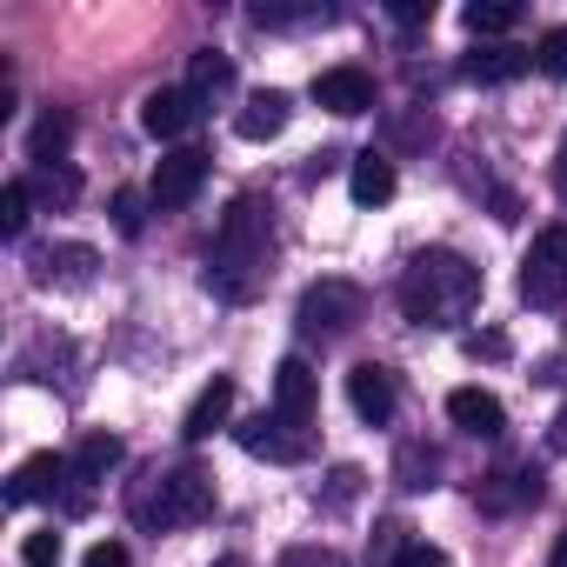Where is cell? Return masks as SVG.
Segmentation results:
<instances>
[{
  "instance_id": "1",
  "label": "cell",
  "mask_w": 567,
  "mask_h": 567,
  "mask_svg": "<svg viewBox=\"0 0 567 567\" xmlns=\"http://www.w3.org/2000/svg\"><path fill=\"white\" fill-rule=\"evenodd\" d=\"M267 260H274V207H260L254 194H240L227 214H220V234L207 247V295L220 301H254L260 280H267Z\"/></svg>"
},
{
  "instance_id": "2",
  "label": "cell",
  "mask_w": 567,
  "mask_h": 567,
  "mask_svg": "<svg viewBox=\"0 0 567 567\" xmlns=\"http://www.w3.org/2000/svg\"><path fill=\"white\" fill-rule=\"evenodd\" d=\"M474 301H481V267H474L467 254H454V247H427V254H414L408 274H401V315H408L414 328H447V321H461Z\"/></svg>"
},
{
  "instance_id": "3",
  "label": "cell",
  "mask_w": 567,
  "mask_h": 567,
  "mask_svg": "<svg viewBox=\"0 0 567 567\" xmlns=\"http://www.w3.org/2000/svg\"><path fill=\"white\" fill-rule=\"evenodd\" d=\"M127 514H134V527H147V534L194 527V520L214 514V481H207L200 467H154V474L134 481Z\"/></svg>"
},
{
  "instance_id": "4",
  "label": "cell",
  "mask_w": 567,
  "mask_h": 567,
  "mask_svg": "<svg viewBox=\"0 0 567 567\" xmlns=\"http://www.w3.org/2000/svg\"><path fill=\"white\" fill-rule=\"evenodd\" d=\"M295 321H301V334H315V341H334V334H354L361 321H368V295L354 288V280H315V288L301 295V308H295Z\"/></svg>"
},
{
  "instance_id": "5",
  "label": "cell",
  "mask_w": 567,
  "mask_h": 567,
  "mask_svg": "<svg viewBox=\"0 0 567 567\" xmlns=\"http://www.w3.org/2000/svg\"><path fill=\"white\" fill-rule=\"evenodd\" d=\"M520 301L527 308H560L567 301V227L534 234V247L520 260Z\"/></svg>"
},
{
  "instance_id": "6",
  "label": "cell",
  "mask_w": 567,
  "mask_h": 567,
  "mask_svg": "<svg viewBox=\"0 0 567 567\" xmlns=\"http://www.w3.org/2000/svg\"><path fill=\"white\" fill-rule=\"evenodd\" d=\"M234 441L254 454V461H274V467H295V461H308L315 454V427H295L288 414H254V421H240L234 427Z\"/></svg>"
},
{
  "instance_id": "7",
  "label": "cell",
  "mask_w": 567,
  "mask_h": 567,
  "mask_svg": "<svg viewBox=\"0 0 567 567\" xmlns=\"http://www.w3.org/2000/svg\"><path fill=\"white\" fill-rule=\"evenodd\" d=\"M121 434H87L81 447H74V461H68V514H87L94 507V481H107L114 467H121Z\"/></svg>"
},
{
  "instance_id": "8",
  "label": "cell",
  "mask_w": 567,
  "mask_h": 567,
  "mask_svg": "<svg viewBox=\"0 0 567 567\" xmlns=\"http://www.w3.org/2000/svg\"><path fill=\"white\" fill-rule=\"evenodd\" d=\"M315 408H321V381L301 354H288L274 368V414H288L295 427H315Z\"/></svg>"
},
{
  "instance_id": "9",
  "label": "cell",
  "mask_w": 567,
  "mask_h": 567,
  "mask_svg": "<svg viewBox=\"0 0 567 567\" xmlns=\"http://www.w3.org/2000/svg\"><path fill=\"white\" fill-rule=\"evenodd\" d=\"M315 101L341 121L374 114V74L368 68H328V74H315Z\"/></svg>"
},
{
  "instance_id": "10",
  "label": "cell",
  "mask_w": 567,
  "mask_h": 567,
  "mask_svg": "<svg viewBox=\"0 0 567 567\" xmlns=\"http://www.w3.org/2000/svg\"><path fill=\"white\" fill-rule=\"evenodd\" d=\"M200 181H207V154L200 147H174L161 167H154V207H187L194 194H200Z\"/></svg>"
},
{
  "instance_id": "11",
  "label": "cell",
  "mask_w": 567,
  "mask_h": 567,
  "mask_svg": "<svg viewBox=\"0 0 567 567\" xmlns=\"http://www.w3.org/2000/svg\"><path fill=\"white\" fill-rule=\"evenodd\" d=\"M348 408H354L368 427H388V421H394V408H401V394H394V374H388L381 361H361V368L348 374Z\"/></svg>"
},
{
  "instance_id": "12",
  "label": "cell",
  "mask_w": 567,
  "mask_h": 567,
  "mask_svg": "<svg viewBox=\"0 0 567 567\" xmlns=\"http://www.w3.org/2000/svg\"><path fill=\"white\" fill-rule=\"evenodd\" d=\"M34 288H87L94 280V247L68 240V247H34Z\"/></svg>"
},
{
  "instance_id": "13",
  "label": "cell",
  "mask_w": 567,
  "mask_h": 567,
  "mask_svg": "<svg viewBox=\"0 0 567 567\" xmlns=\"http://www.w3.org/2000/svg\"><path fill=\"white\" fill-rule=\"evenodd\" d=\"M194 121H200V101H194L187 87H154V94L141 101V127H147L154 141H181Z\"/></svg>"
},
{
  "instance_id": "14",
  "label": "cell",
  "mask_w": 567,
  "mask_h": 567,
  "mask_svg": "<svg viewBox=\"0 0 567 567\" xmlns=\"http://www.w3.org/2000/svg\"><path fill=\"white\" fill-rule=\"evenodd\" d=\"M447 421H454L461 434H481V441H494V434L507 427V408H501L487 388H454V394H447Z\"/></svg>"
},
{
  "instance_id": "15",
  "label": "cell",
  "mask_w": 567,
  "mask_h": 567,
  "mask_svg": "<svg viewBox=\"0 0 567 567\" xmlns=\"http://www.w3.org/2000/svg\"><path fill=\"white\" fill-rule=\"evenodd\" d=\"M48 494H68V461H61V454H34V461H21L14 481H8V507L48 501Z\"/></svg>"
},
{
  "instance_id": "16",
  "label": "cell",
  "mask_w": 567,
  "mask_h": 567,
  "mask_svg": "<svg viewBox=\"0 0 567 567\" xmlns=\"http://www.w3.org/2000/svg\"><path fill=\"white\" fill-rule=\"evenodd\" d=\"M527 68H540V61H534L527 48H507V41H501V48H474V54L461 61V74H467V81H481V87H501V81H520Z\"/></svg>"
},
{
  "instance_id": "17",
  "label": "cell",
  "mask_w": 567,
  "mask_h": 567,
  "mask_svg": "<svg viewBox=\"0 0 567 567\" xmlns=\"http://www.w3.org/2000/svg\"><path fill=\"white\" fill-rule=\"evenodd\" d=\"M227 414H234V381H227V374H214V381L194 394V408H187L181 434H187V441H207L214 427H227Z\"/></svg>"
},
{
  "instance_id": "18",
  "label": "cell",
  "mask_w": 567,
  "mask_h": 567,
  "mask_svg": "<svg viewBox=\"0 0 567 567\" xmlns=\"http://www.w3.org/2000/svg\"><path fill=\"white\" fill-rule=\"evenodd\" d=\"M280 127H288V94H280V87H260V94H247V107H240L234 134H240V141H274Z\"/></svg>"
},
{
  "instance_id": "19",
  "label": "cell",
  "mask_w": 567,
  "mask_h": 567,
  "mask_svg": "<svg viewBox=\"0 0 567 567\" xmlns=\"http://www.w3.org/2000/svg\"><path fill=\"white\" fill-rule=\"evenodd\" d=\"M348 194H354L361 207H381V200H394V161H381V154H361V161L348 167Z\"/></svg>"
},
{
  "instance_id": "20",
  "label": "cell",
  "mask_w": 567,
  "mask_h": 567,
  "mask_svg": "<svg viewBox=\"0 0 567 567\" xmlns=\"http://www.w3.org/2000/svg\"><path fill=\"white\" fill-rule=\"evenodd\" d=\"M68 141H74V121L48 107V114L34 121V134H28V161H34V167H54V161L68 154Z\"/></svg>"
},
{
  "instance_id": "21",
  "label": "cell",
  "mask_w": 567,
  "mask_h": 567,
  "mask_svg": "<svg viewBox=\"0 0 567 567\" xmlns=\"http://www.w3.org/2000/svg\"><path fill=\"white\" fill-rule=\"evenodd\" d=\"M461 21H467V34H474V41H501V34H514V28H520V8H514V0H474Z\"/></svg>"
},
{
  "instance_id": "22",
  "label": "cell",
  "mask_w": 567,
  "mask_h": 567,
  "mask_svg": "<svg viewBox=\"0 0 567 567\" xmlns=\"http://www.w3.org/2000/svg\"><path fill=\"white\" fill-rule=\"evenodd\" d=\"M227 87H234V61H227V54L207 48V54L187 61V94H194V101H214V94H227Z\"/></svg>"
},
{
  "instance_id": "23",
  "label": "cell",
  "mask_w": 567,
  "mask_h": 567,
  "mask_svg": "<svg viewBox=\"0 0 567 567\" xmlns=\"http://www.w3.org/2000/svg\"><path fill=\"white\" fill-rule=\"evenodd\" d=\"M28 187H34V200H54V207H68V200L81 194V174H74L68 161H54V167H34V174H28Z\"/></svg>"
},
{
  "instance_id": "24",
  "label": "cell",
  "mask_w": 567,
  "mask_h": 567,
  "mask_svg": "<svg viewBox=\"0 0 567 567\" xmlns=\"http://www.w3.org/2000/svg\"><path fill=\"white\" fill-rule=\"evenodd\" d=\"M28 214H34V187L28 181H8V187H0V234L21 240L28 234Z\"/></svg>"
},
{
  "instance_id": "25",
  "label": "cell",
  "mask_w": 567,
  "mask_h": 567,
  "mask_svg": "<svg viewBox=\"0 0 567 567\" xmlns=\"http://www.w3.org/2000/svg\"><path fill=\"white\" fill-rule=\"evenodd\" d=\"M408 547H414V540H408V527H401V520H381V527H374V540H368V560H374V567H401V554H408Z\"/></svg>"
},
{
  "instance_id": "26",
  "label": "cell",
  "mask_w": 567,
  "mask_h": 567,
  "mask_svg": "<svg viewBox=\"0 0 567 567\" xmlns=\"http://www.w3.org/2000/svg\"><path fill=\"white\" fill-rule=\"evenodd\" d=\"M501 487H487V507H514V501H534L540 494V481H527L520 467H507V474H494Z\"/></svg>"
},
{
  "instance_id": "27",
  "label": "cell",
  "mask_w": 567,
  "mask_h": 567,
  "mask_svg": "<svg viewBox=\"0 0 567 567\" xmlns=\"http://www.w3.org/2000/svg\"><path fill=\"white\" fill-rule=\"evenodd\" d=\"M534 61H540V74L567 81V28H547V34H540V48H534Z\"/></svg>"
},
{
  "instance_id": "28",
  "label": "cell",
  "mask_w": 567,
  "mask_h": 567,
  "mask_svg": "<svg viewBox=\"0 0 567 567\" xmlns=\"http://www.w3.org/2000/svg\"><path fill=\"white\" fill-rule=\"evenodd\" d=\"M434 467H441L434 447H408L401 454V487H434Z\"/></svg>"
},
{
  "instance_id": "29",
  "label": "cell",
  "mask_w": 567,
  "mask_h": 567,
  "mask_svg": "<svg viewBox=\"0 0 567 567\" xmlns=\"http://www.w3.org/2000/svg\"><path fill=\"white\" fill-rule=\"evenodd\" d=\"M21 560H28V567H61V534H54V527H48V534H28Z\"/></svg>"
},
{
  "instance_id": "30",
  "label": "cell",
  "mask_w": 567,
  "mask_h": 567,
  "mask_svg": "<svg viewBox=\"0 0 567 567\" xmlns=\"http://www.w3.org/2000/svg\"><path fill=\"white\" fill-rule=\"evenodd\" d=\"M280 567H348L334 547H288V554H280Z\"/></svg>"
},
{
  "instance_id": "31",
  "label": "cell",
  "mask_w": 567,
  "mask_h": 567,
  "mask_svg": "<svg viewBox=\"0 0 567 567\" xmlns=\"http://www.w3.org/2000/svg\"><path fill=\"white\" fill-rule=\"evenodd\" d=\"M141 220H147V214H141V194L121 187V194H114V227H121V234H141Z\"/></svg>"
},
{
  "instance_id": "32",
  "label": "cell",
  "mask_w": 567,
  "mask_h": 567,
  "mask_svg": "<svg viewBox=\"0 0 567 567\" xmlns=\"http://www.w3.org/2000/svg\"><path fill=\"white\" fill-rule=\"evenodd\" d=\"M81 567H134V554H127V547H121V540H94V547H87V560H81Z\"/></svg>"
},
{
  "instance_id": "33",
  "label": "cell",
  "mask_w": 567,
  "mask_h": 567,
  "mask_svg": "<svg viewBox=\"0 0 567 567\" xmlns=\"http://www.w3.org/2000/svg\"><path fill=\"white\" fill-rule=\"evenodd\" d=\"M401 28H421V21H434V8H427V0H394V8H388Z\"/></svg>"
},
{
  "instance_id": "34",
  "label": "cell",
  "mask_w": 567,
  "mask_h": 567,
  "mask_svg": "<svg viewBox=\"0 0 567 567\" xmlns=\"http://www.w3.org/2000/svg\"><path fill=\"white\" fill-rule=\"evenodd\" d=\"M401 567H447V554H441V547H427V540H414V547L401 554Z\"/></svg>"
},
{
  "instance_id": "35",
  "label": "cell",
  "mask_w": 567,
  "mask_h": 567,
  "mask_svg": "<svg viewBox=\"0 0 567 567\" xmlns=\"http://www.w3.org/2000/svg\"><path fill=\"white\" fill-rule=\"evenodd\" d=\"M467 354H487V361H501V354H507V341H501V334H467Z\"/></svg>"
},
{
  "instance_id": "36",
  "label": "cell",
  "mask_w": 567,
  "mask_h": 567,
  "mask_svg": "<svg viewBox=\"0 0 567 567\" xmlns=\"http://www.w3.org/2000/svg\"><path fill=\"white\" fill-rule=\"evenodd\" d=\"M554 194L567 200V141H560V154H554Z\"/></svg>"
},
{
  "instance_id": "37",
  "label": "cell",
  "mask_w": 567,
  "mask_h": 567,
  "mask_svg": "<svg viewBox=\"0 0 567 567\" xmlns=\"http://www.w3.org/2000/svg\"><path fill=\"white\" fill-rule=\"evenodd\" d=\"M547 567H567V527H560V540H554V560Z\"/></svg>"
},
{
  "instance_id": "38",
  "label": "cell",
  "mask_w": 567,
  "mask_h": 567,
  "mask_svg": "<svg viewBox=\"0 0 567 567\" xmlns=\"http://www.w3.org/2000/svg\"><path fill=\"white\" fill-rule=\"evenodd\" d=\"M214 567H247V560H240V554H227V560H214Z\"/></svg>"
}]
</instances>
